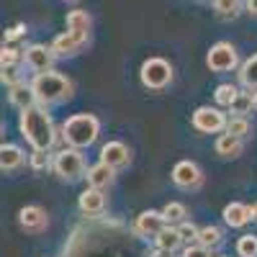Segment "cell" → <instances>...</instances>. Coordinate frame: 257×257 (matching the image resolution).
Masks as SVG:
<instances>
[{
    "instance_id": "1",
    "label": "cell",
    "mask_w": 257,
    "mask_h": 257,
    "mask_svg": "<svg viewBox=\"0 0 257 257\" xmlns=\"http://www.w3.org/2000/svg\"><path fill=\"white\" fill-rule=\"evenodd\" d=\"M18 126L34 149H52V144L57 142V128L44 105H31V108L21 111Z\"/></svg>"
},
{
    "instance_id": "2",
    "label": "cell",
    "mask_w": 257,
    "mask_h": 257,
    "mask_svg": "<svg viewBox=\"0 0 257 257\" xmlns=\"http://www.w3.org/2000/svg\"><path fill=\"white\" fill-rule=\"evenodd\" d=\"M31 88L36 93L39 105H57L72 95V80L59 72H52V70L36 72V77L31 80Z\"/></svg>"
},
{
    "instance_id": "3",
    "label": "cell",
    "mask_w": 257,
    "mask_h": 257,
    "mask_svg": "<svg viewBox=\"0 0 257 257\" xmlns=\"http://www.w3.org/2000/svg\"><path fill=\"white\" fill-rule=\"evenodd\" d=\"M100 134V121L90 113H77V116H70L62 126V139L67 142V147H77V149H85L90 147Z\"/></svg>"
},
{
    "instance_id": "4",
    "label": "cell",
    "mask_w": 257,
    "mask_h": 257,
    "mask_svg": "<svg viewBox=\"0 0 257 257\" xmlns=\"http://www.w3.org/2000/svg\"><path fill=\"white\" fill-rule=\"evenodd\" d=\"M139 77H142V85L149 90H162L167 88L170 82H173V67H170V62L162 59V57H149L142 70H139Z\"/></svg>"
},
{
    "instance_id": "5",
    "label": "cell",
    "mask_w": 257,
    "mask_h": 257,
    "mask_svg": "<svg viewBox=\"0 0 257 257\" xmlns=\"http://www.w3.org/2000/svg\"><path fill=\"white\" fill-rule=\"evenodd\" d=\"M54 173L62 180H77L85 175V160L77 147H67L54 155Z\"/></svg>"
},
{
    "instance_id": "6",
    "label": "cell",
    "mask_w": 257,
    "mask_h": 257,
    "mask_svg": "<svg viewBox=\"0 0 257 257\" xmlns=\"http://www.w3.org/2000/svg\"><path fill=\"white\" fill-rule=\"evenodd\" d=\"M206 64H208L213 72H231V70L239 64L237 49H234L229 41H219V44H213V47L208 49Z\"/></svg>"
},
{
    "instance_id": "7",
    "label": "cell",
    "mask_w": 257,
    "mask_h": 257,
    "mask_svg": "<svg viewBox=\"0 0 257 257\" xmlns=\"http://www.w3.org/2000/svg\"><path fill=\"white\" fill-rule=\"evenodd\" d=\"M226 123H229L226 116L219 108H211V105H201V108H196V113H193V126L203 134H216L221 128H226Z\"/></svg>"
},
{
    "instance_id": "8",
    "label": "cell",
    "mask_w": 257,
    "mask_h": 257,
    "mask_svg": "<svg viewBox=\"0 0 257 257\" xmlns=\"http://www.w3.org/2000/svg\"><path fill=\"white\" fill-rule=\"evenodd\" d=\"M173 183L178 188H185V190H196L201 188L203 183V175H201V170L196 162H190V160H183L173 167Z\"/></svg>"
},
{
    "instance_id": "9",
    "label": "cell",
    "mask_w": 257,
    "mask_h": 257,
    "mask_svg": "<svg viewBox=\"0 0 257 257\" xmlns=\"http://www.w3.org/2000/svg\"><path fill=\"white\" fill-rule=\"evenodd\" d=\"M167 226V219L162 211H142L137 216L134 231L142 234V237H157V234Z\"/></svg>"
},
{
    "instance_id": "10",
    "label": "cell",
    "mask_w": 257,
    "mask_h": 257,
    "mask_svg": "<svg viewBox=\"0 0 257 257\" xmlns=\"http://www.w3.org/2000/svg\"><path fill=\"white\" fill-rule=\"evenodd\" d=\"M54 49L44 47V44H31L26 47V64L34 72H49L52 64H54Z\"/></svg>"
},
{
    "instance_id": "11",
    "label": "cell",
    "mask_w": 257,
    "mask_h": 257,
    "mask_svg": "<svg viewBox=\"0 0 257 257\" xmlns=\"http://www.w3.org/2000/svg\"><path fill=\"white\" fill-rule=\"evenodd\" d=\"M88 41V36H82V34H75V31H64L59 34L54 41H52V49L57 57H72L82 49V44Z\"/></svg>"
},
{
    "instance_id": "12",
    "label": "cell",
    "mask_w": 257,
    "mask_h": 257,
    "mask_svg": "<svg viewBox=\"0 0 257 257\" xmlns=\"http://www.w3.org/2000/svg\"><path fill=\"white\" fill-rule=\"evenodd\" d=\"M100 160L108 162L111 167H126L128 160H132V152H128V147L123 142H108L100 149Z\"/></svg>"
},
{
    "instance_id": "13",
    "label": "cell",
    "mask_w": 257,
    "mask_h": 257,
    "mask_svg": "<svg viewBox=\"0 0 257 257\" xmlns=\"http://www.w3.org/2000/svg\"><path fill=\"white\" fill-rule=\"evenodd\" d=\"M18 221L26 231H41V229H47L49 219H47V211L41 206H26V208H21Z\"/></svg>"
},
{
    "instance_id": "14",
    "label": "cell",
    "mask_w": 257,
    "mask_h": 257,
    "mask_svg": "<svg viewBox=\"0 0 257 257\" xmlns=\"http://www.w3.org/2000/svg\"><path fill=\"white\" fill-rule=\"evenodd\" d=\"M11 103L16 105V108H21V111H26V108H31V105H36L39 100H36V93H34V88H31V82H16V85H11Z\"/></svg>"
},
{
    "instance_id": "15",
    "label": "cell",
    "mask_w": 257,
    "mask_h": 257,
    "mask_svg": "<svg viewBox=\"0 0 257 257\" xmlns=\"http://www.w3.org/2000/svg\"><path fill=\"white\" fill-rule=\"evenodd\" d=\"M254 219V213H252V206H244V203H229L224 208V221L234 229H239L244 224H249Z\"/></svg>"
},
{
    "instance_id": "16",
    "label": "cell",
    "mask_w": 257,
    "mask_h": 257,
    "mask_svg": "<svg viewBox=\"0 0 257 257\" xmlns=\"http://www.w3.org/2000/svg\"><path fill=\"white\" fill-rule=\"evenodd\" d=\"M113 170L116 167H111L108 162H98V165H93L90 170H88V175H85V178H88V185L90 188H108L111 183H113Z\"/></svg>"
},
{
    "instance_id": "17",
    "label": "cell",
    "mask_w": 257,
    "mask_h": 257,
    "mask_svg": "<svg viewBox=\"0 0 257 257\" xmlns=\"http://www.w3.org/2000/svg\"><path fill=\"white\" fill-rule=\"evenodd\" d=\"M105 208V196L100 188H88L80 196V211L82 213H100Z\"/></svg>"
},
{
    "instance_id": "18",
    "label": "cell",
    "mask_w": 257,
    "mask_h": 257,
    "mask_svg": "<svg viewBox=\"0 0 257 257\" xmlns=\"http://www.w3.org/2000/svg\"><path fill=\"white\" fill-rule=\"evenodd\" d=\"M24 165V149L16 147V144H3L0 147V167L6 170V173H13Z\"/></svg>"
},
{
    "instance_id": "19",
    "label": "cell",
    "mask_w": 257,
    "mask_h": 257,
    "mask_svg": "<svg viewBox=\"0 0 257 257\" xmlns=\"http://www.w3.org/2000/svg\"><path fill=\"white\" fill-rule=\"evenodd\" d=\"M254 105H257V93H254V88H247V90H239V93H237L234 103L229 105V111H231L234 116H247Z\"/></svg>"
},
{
    "instance_id": "20",
    "label": "cell",
    "mask_w": 257,
    "mask_h": 257,
    "mask_svg": "<svg viewBox=\"0 0 257 257\" xmlns=\"http://www.w3.org/2000/svg\"><path fill=\"white\" fill-rule=\"evenodd\" d=\"M216 152L221 157H239L242 155V139L239 137H234V134H221L216 139Z\"/></svg>"
},
{
    "instance_id": "21",
    "label": "cell",
    "mask_w": 257,
    "mask_h": 257,
    "mask_svg": "<svg viewBox=\"0 0 257 257\" xmlns=\"http://www.w3.org/2000/svg\"><path fill=\"white\" fill-rule=\"evenodd\" d=\"M90 24H93V21H90L88 11H70L67 13V31L88 36L90 34Z\"/></svg>"
},
{
    "instance_id": "22",
    "label": "cell",
    "mask_w": 257,
    "mask_h": 257,
    "mask_svg": "<svg viewBox=\"0 0 257 257\" xmlns=\"http://www.w3.org/2000/svg\"><path fill=\"white\" fill-rule=\"evenodd\" d=\"M155 242H157V247H160V249L175 252V249H180L183 237H180V231H178V229H173V226H165V229L157 234V237H155Z\"/></svg>"
},
{
    "instance_id": "23",
    "label": "cell",
    "mask_w": 257,
    "mask_h": 257,
    "mask_svg": "<svg viewBox=\"0 0 257 257\" xmlns=\"http://www.w3.org/2000/svg\"><path fill=\"white\" fill-rule=\"evenodd\" d=\"M239 80H242L244 88H254L257 90V54H252L239 67Z\"/></svg>"
},
{
    "instance_id": "24",
    "label": "cell",
    "mask_w": 257,
    "mask_h": 257,
    "mask_svg": "<svg viewBox=\"0 0 257 257\" xmlns=\"http://www.w3.org/2000/svg\"><path fill=\"white\" fill-rule=\"evenodd\" d=\"M21 62H26V49H18V47H3L0 52V67H18Z\"/></svg>"
},
{
    "instance_id": "25",
    "label": "cell",
    "mask_w": 257,
    "mask_h": 257,
    "mask_svg": "<svg viewBox=\"0 0 257 257\" xmlns=\"http://www.w3.org/2000/svg\"><path fill=\"white\" fill-rule=\"evenodd\" d=\"M213 8H216V16L229 21L237 18V13L242 11V0H213Z\"/></svg>"
},
{
    "instance_id": "26",
    "label": "cell",
    "mask_w": 257,
    "mask_h": 257,
    "mask_svg": "<svg viewBox=\"0 0 257 257\" xmlns=\"http://www.w3.org/2000/svg\"><path fill=\"white\" fill-rule=\"evenodd\" d=\"M237 93H239V88L237 85H231V82H221L219 88H216V93H213V98H216V103L219 105H229L234 103V98H237Z\"/></svg>"
},
{
    "instance_id": "27",
    "label": "cell",
    "mask_w": 257,
    "mask_h": 257,
    "mask_svg": "<svg viewBox=\"0 0 257 257\" xmlns=\"http://www.w3.org/2000/svg\"><path fill=\"white\" fill-rule=\"evenodd\" d=\"M31 167L36 170V173H44V170L54 167V160L49 155V149H34L31 152Z\"/></svg>"
},
{
    "instance_id": "28",
    "label": "cell",
    "mask_w": 257,
    "mask_h": 257,
    "mask_svg": "<svg viewBox=\"0 0 257 257\" xmlns=\"http://www.w3.org/2000/svg\"><path fill=\"white\" fill-rule=\"evenodd\" d=\"M162 213H165V219H167V224H183L185 221V216H188V208L183 206V203H167L165 208H162Z\"/></svg>"
},
{
    "instance_id": "29",
    "label": "cell",
    "mask_w": 257,
    "mask_h": 257,
    "mask_svg": "<svg viewBox=\"0 0 257 257\" xmlns=\"http://www.w3.org/2000/svg\"><path fill=\"white\" fill-rule=\"evenodd\" d=\"M226 132L234 134V137H239V139H244V137H249L252 126H249V121L244 116H231V121L226 123Z\"/></svg>"
},
{
    "instance_id": "30",
    "label": "cell",
    "mask_w": 257,
    "mask_h": 257,
    "mask_svg": "<svg viewBox=\"0 0 257 257\" xmlns=\"http://www.w3.org/2000/svg\"><path fill=\"white\" fill-rule=\"evenodd\" d=\"M198 244H203V247H219L221 244V229H216V226H203L201 229V234H198Z\"/></svg>"
},
{
    "instance_id": "31",
    "label": "cell",
    "mask_w": 257,
    "mask_h": 257,
    "mask_svg": "<svg viewBox=\"0 0 257 257\" xmlns=\"http://www.w3.org/2000/svg\"><path fill=\"white\" fill-rule=\"evenodd\" d=\"M237 254L239 257H257V237L254 234H244V237H239Z\"/></svg>"
},
{
    "instance_id": "32",
    "label": "cell",
    "mask_w": 257,
    "mask_h": 257,
    "mask_svg": "<svg viewBox=\"0 0 257 257\" xmlns=\"http://www.w3.org/2000/svg\"><path fill=\"white\" fill-rule=\"evenodd\" d=\"M178 231H180L183 242H198V234H201V229H198L196 224H190V221L178 224Z\"/></svg>"
},
{
    "instance_id": "33",
    "label": "cell",
    "mask_w": 257,
    "mask_h": 257,
    "mask_svg": "<svg viewBox=\"0 0 257 257\" xmlns=\"http://www.w3.org/2000/svg\"><path fill=\"white\" fill-rule=\"evenodd\" d=\"M183 257H211V249L196 242V244H190V247L183 249Z\"/></svg>"
},
{
    "instance_id": "34",
    "label": "cell",
    "mask_w": 257,
    "mask_h": 257,
    "mask_svg": "<svg viewBox=\"0 0 257 257\" xmlns=\"http://www.w3.org/2000/svg\"><path fill=\"white\" fill-rule=\"evenodd\" d=\"M24 34H26V26H24V24H16L13 29L6 31V41H16V39H21Z\"/></svg>"
},
{
    "instance_id": "35",
    "label": "cell",
    "mask_w": 257,
    "mask_h": 257,
    "mask_svg": "<svg viewBox=\"0 0 257 257\" xmlns=\"http://www.w3.org/2000/svg\"><path fill=\"white\" fill-rule=\"evenodd\" d=\"M3 82H8V85L21 82V77H18V67H3Z\"/></svg>"
},
{
    "instance_id": "36",
    "label": "cell",
    "mask_w": 257,
    "mask_h": 257,
    "mask_svg": "<svg viewBox=\"0 0 257 257\" xmlns=\"http://www.w3.org/2000/svg\"><path fill=\"white\" fill-rule=\"evenodd\" d=\"M244 6H247V11H249V13H254V16H257V0H247Z\"/></svg>"
},
{
    "instance_id": "37",
    "label": "cell",
    "mask_w": 257,
    "mask_h": 257,
    "mask_svg": "<svg viewBox=\"0 0 257 257\" xmlns=\"http://www.w3.org/2000/svg\"><path fill=\"white\" fill-rule=\"evenodd\" d=\"M152 257H173V252H167V249H160V247H157V252H155Z\"/></svg>"
},
{
    "instance_id": "38",
    "label": "cell",
    "mask_w": 257,
    "mask_h": 257,
    "mask_svg": "<svg viewBox=\"0 0 257 257\" xmlns=\"http://www.w3.org/2000/svg\"><path fill=\"white\" fill-rule=\"evenodd\" d=\"M252 213H254V219H257V203H254V206H252Z\"/></svg>"
},
{
    "instance_id": "39",
    "label": "cell",
    "mask_w": 257,
    "mask_h": 257,
    "mask_svg": "<svg viewBox=\"0 0 257 257\" xmlns=\"http://www.w3.org/2000/svg\"><path fill=\"white\" fill-rule=\"evenodd\" d=\"M254 93H257V90H254Z\"/></svg>"
}]
</instances>
